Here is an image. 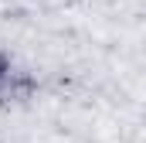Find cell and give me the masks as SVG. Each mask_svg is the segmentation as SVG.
<instances>
[{
    "label": "cell",
    "mask_w": 146,
    "mask_h": 143,
    "mask_svg": "<svg viewBox=\"0 0 146 143\" xmlns=\"http://www.w3.org/2000/svg\"><path fill=\"white\" fill-rule=\"evenodd\" d=\"M3 75H7V55L0 51V78H3Z\"/></svg>",
    "instance_id": "obj_2"
},
{
    "label": "cell",
    "mask_w": 146,
    "mask_h": 143,
    "mask_svg": "<svg viewBox=\"0 0 146 143\" xmlns=\"http://www.w3.org/2000/svg\"><path fill=\"white\" fill-rule=\"evenodd\" d=\"M34 96V78L31 75H3L0 78V102L3 106H21Z\"/></svg>",
    "instance_id": "obj_1"
}]
</instances>
